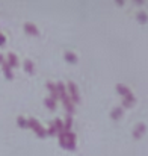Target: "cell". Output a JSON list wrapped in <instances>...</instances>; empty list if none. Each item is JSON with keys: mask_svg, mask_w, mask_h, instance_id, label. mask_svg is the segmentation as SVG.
I'll use <instances>...</instances> for the list:
<instances>
[{"mask_svg": "<svg viewBox=\"0 0 148 156\" xmlns=\"http://www.w3.org/2000/svg\"><path fill=\"white\" fill-rule=\"evenodd\" d=\"M27 126H30L40 136H46L47 135V130L44 129V126L36 120V118H33V117H30V118H27Z\"/></svg>", "mask_w": 148, "mask_h": 156, "instance_id": "obj_1", "label": "cell"}, {"mask_svg": "<svg viewBox=\"0 0 148 156\" xmlns=\"http://www.w3.org/2000/svg\"><path fill=\"white\" fill-rule=\"evenodd\" d=\"M65 87L68 88V96H70L71 102H80V94H79L77 85H76L73 80H70V82H68Z\"/></svg>", "mask_w": 148, "mask_h": 156, "instance_id": "obj_2", "label": "cell"}, {"mask_svg": "<svg viewBox=\"0 0 148 156\" xmlns=\"http://www.w3.org/2000/svg\"><path fill=\"white\" fill-rule=\"evenodd\" d=\"M59 97L62 99V102H64V105H65V108H67V112L71 115V112H74V103L71 102V99H70V96H68V93L67 91H64V93H60L59 94Z\"/></svg>", "mask_w": 148, "mask_h": 156, "instance_id": "obj_3", "label": "cell"}, {"mask_svg": "<svg viewBox=\"0 0 148 156\" xmlns=\"http://www.w3.org/2000/svg\"><path fill=\"white\" fill-rule=\"evenodd\" d=\"M65 147L68 149H74L76 147V133L68 130L67 132V143H65Z\"/></svg>", "mask_w": 148, "mask_h": 156, "instance_id": "obj_4", "label": "cell"}, {"mask_svg": "<svg viewBox=\"0 0 148 156\" xmlns=\"http://www.w3.org/2000/svg\"><path fill=\"white\" fill-rule=\"evenodd\" d=\"M47 88H49L50 91V97L53 99V100H57L59 99V93H57V90H56V85H54V82H47Z\"/></svg>", "mask_w": 148, "mask_h": 156, "instance_id": "obj_5", "label": "cell"}, {"mask_svg": "<svg viewBox=\"0 0 148 156\" xmlns=\"http://www.w3.org/2000/svg\"><path fill=\"white\" fill-rule=\"evenodd\" d=\"M24 29H26L29 34H33V35H38V34H40L36 24H33L32 21H26V23H24Z\"/></svg>", "mask_w": 148, "mask_h": 156, "instance_id": "obj_6", "label": "cell"}, {"mask_svg": "<svg viewBox=\"0 0 148 156\" xmlns=\"http://www.w3.org/2000/svg\"><path fill=\"white\" fill-rule=\"evenodd\" d=\"M6 61H8V64H9L11 67L18 65V58H17L15 53H12V52H8V55H6Z\"/></svg>", "mask_w": 148, "mask_h": 156, "instance_id": "obj_7", "label": "cell"}, {"mask_svg": "<svg viewBox=\"0 0 148 156\" xmlns=\"http://www.w3.org/2000/svg\"><path fill=\"white\" fill-rule=\"evenodd\" d=\"M2 67H3V71H5V74H6V77H12L14 76V73H12V67L8 64V61L5 59V61H2Z\"/></svg>", "mask_w": 148, "mask_h": 156, "instance_id": "obj_8", "label": "cell"}, {"mask_svg": "<svg viewBox=\"0 0 148 156\" xmlns=\"http://www.w3.org/2000/svg\"><path fill=\"white\" fill-rule=\"evenodd\" d=\"M116 90L126 97V96H129V94H132V91H130V88H127L124 83H116Z\"/></svg>", "mask_w": 148, "mask_h": 156, "instance_id": "obj_9", "label": "cell"}, {"mask_svg": "<svg viewBox=\"0 0 148 156\" xmlns=\"http://www.w3.org/2000/svg\"><path fill=\"white\" fill-rule=\"evenodd\" d=\"M56 133H57V136H59L60 146H65V143H67V130H65V129H60V130H57Z\"/></svg>", "mask_w": 148, "mask_h": 156, "instance_id": "obj_10", "label": "cell"}, {"mask_svg": "<svg viewBox=\"0 0 148 156\" xmlns=\"http://www.w3.org/2000/svg\"><path fill=\"white\" fill-rule=\"evenodd\" d=\"M145 132V124L144 123H139V124H136V127H135V130H133V135L135 136H139L141 133H144Z\"/></svg>", "mask_w": 148, "mask_h": 156, "instance_id": "obj_11", "label": "cell"}, {"mask_svg": "<svg viewBox=\"0 0 148 156\" xmlns=\"http://www.w3.org/2000/svg\"><path fill=\"white\" fill-rule=\"evenodd\" d=\"M23 67H24V70L27 73H33V62H32V59H24Z\"/></svg>", "mask_w": 148, "mask_h": 156, "instance_id": "obj_12", "label": "cell"}, {"mask_svg": "<svg viewBox=\"0 0 148 156\" xmlns=\"http://www.w3.org/2000/svg\"><path fill=\"white\" fill-rule=\"evenodd\" d=\"M121 114H122V108H121V106H115V108L112 109V112H110V117H112V118H118Z\"/></svg>", "mask_w": 148, "mask_h": 156, "instance_id": "obj_13", "label": "cell"}, {"mask_svg": "<svg viewBox=\"0 0 148 156\" xmlns=\"http://www.w3.org/2000/svg\"><path fill=\"white\" fill-rule=\"evenodd\" d=\"M71 124H73V117H71L70 114H67V117H65V124H64V129L68 132V130L71 129Z\"/></svg>", "mask_w": 148, "mask_h": 156, "instance_id": "obj_14", "label": "cell"}, {"mask_svg": "<svg viewBox=\"0 0 148 156\" xmlns=\"http://www.w3.org/2000/svg\"><path fill=\"white\" fill-rule=\"evenodd\" d=\"M133 102H135V96H133V93L129 94V96H126V97L122 99V105H124V106H130Z\"/></svg>", "mask_w": 148, "mask_h": 156, "instance_id": "obj_15", "label": "cell"}, {"mask_svg": "<svg viewBox=\"0 0 148 156\" xmlns=\"http://www.w3.org/2000/svg\"><path fill=\"white\" fill-rule=\"evenodd\" d=\"M53 124H54V127H56V132L60 130V129H64V121L60 120V117H56V118L53 120Z\"/></svg>", "mask_w": 148, "mask_h": 156, "instance_id": "obj_16", "label": "cell"}, {"mask_svg": "<svg viewBox=\"0 0 148 156\" xmlns=\"http://www.w3.org/2000/svg\"><path fill=\"white\" fill-rule=\"evenodd\" d=\"M65 59L70 61V62H76V61H77V55L74 52H70V50H68V52H65Z\"/></svg>", "mask_w": 148, "mask_h": 156, "instance_id": "obj_17", "label": "cell"}, {"mask_svg": "<svg viewBox=\"0 0 148 156\" xmlns=\"http://www.w3.org/2000/svg\"><path fill=\"white\" fill-rule=\"evenodd\" d=\"M44 103L47 105V106H49L50 109H54V108H56V100H53V99H51V97H46V99H44Z\"/></svg>", "mask_w": 148, "mask_h": 156, "instance_id": "obj_18", "label": "cell"}, {"mask_svg": "<svg viewBox=\"0 0 148 156\" xmlns=\"http://www.w3.org/2000/svg\"><path fill=\"white\" fill-rule=\"evenodd\" d=\"M54 85H56V90H57V93H59V94H60V93H64V91H67V87H65V83H64V82H60V80H59V82H57V83H54Z\"/></svg>", "mask_w": 148, "mask_h": 156, "instance_id": "obj_19", "label": "cell"}, {"mask_svg": "<svg viewBox=\"0 0 148 156\" xmlns=\"http://www.w3.org/2000/svg\"><path fill=\"white\" fill-rule=\"evenodd\" d=\"M17 121H18V124H20V126H23V127H26V126H27V118H24L23 115H18V117H17Z\"/></svg>", "mask_w": 148, "mask_h": 156, "instance_id": "obj_20", "label": "cell"}, {"mask_svg": "<svg viewBox=\"0 0 148 156\" xmlns=\"http://www.w3.org/2000/svg\"><path fill=\"white\" fill-rule=\"evenodd\" d=\"M47 133H49V135H51V133H56V127H54L53 121H50V123H49V130H47Z\"/></svg>", "mask_w": 148, "mask_h": 156, "instance_id": "obj_21", "label": "cell"}, {"mask_svg": "<svg viewBox=\"0 0 148 156\" xmlns=\"http://www.w3.org/2000/svg\"><path fill=\"white\" fill-rule=\"evenodd\" d=\"M138 18L142 20V21H145V20H147V14H145V11H139V12H138Z\"/></svg>", "mask_w": 148, "mask_h": 156, "instance_id": "obj_22", "label": "cell"}, {"mask_svg": "<svg viewBox=\"0 0 148 156\" xmlns=\"http://www.w3.org/2000/svg\"><path fill=\"white\" fill-rule=\"evenodd\" d=\"M5 41H6V37H5L3 34H0V44H3Z\"/></svg>", "mask_w": 148, "mask_h": 156, "instance_id": "obj_23", "label": "cell"}, {"mask_svg": "<svg viewBox=\"0 0 148 156\" xmlns=\"http://www.w3.org/2000/svg\"><path fill=\"white\" fill-rule=\"evenodd\" d=\"M2 61H5V56H3V55L0 53V62H2Z\"/></svg>", "mask_w": 148, "mask_h": 156, "instance_id": "obj_24", "label": "cell"}]
</instances>
